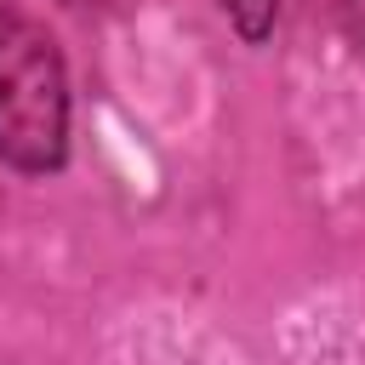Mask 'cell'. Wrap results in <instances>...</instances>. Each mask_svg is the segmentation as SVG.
Returning <instances> with one entry per match:
<instances>
[{
    "label": "cell",
    "instance_id": "obj_4",
    "mask_svg": "<svg viewBox=\"0 0 365 365\" xmlns=\"http://www.w3.org/2000/svg\"><path fill=\"white\" fill-rule=\"evenodd\" d=\"M63 6H74V11H91V6H108V0H63Z\"/></svg>",
    "mask_w": 365,
    "mask_h": 365
},
{
    "label": "cell",
    "instance_id": "obj_3",
    "mask_svg": "<svg viewBox=\"0 0 365 365\" xmlns=\"http://www.w3.org/2000/svg\"><path fill=\"white\" fill-rule=\"evenodd\" d=\"M336 17H342V29H348V40L365 51V0H336Z\"/></svg>",
    "mask_w": 365,
    "mask_h": 365
},
{
    "label": "cell",
    "instance_id": "obj_2",
    "mask_svg": "<svg viewBox=\"0 0 365 365\" xmlns=\"http://www.w3.org/2000/svg\"><path fill=\"white\" fill-rule=\"evenodd\" d=\"M222 17L234 23V34L245 46H257V40H268V29L279 17V0H222Z\"/></svg>",
    "mask_w": 365,
    "mask_h": 365
},
{
    "label": "cell",
    "instance_id": "obj_1",
    "mask_svg": "<svg viewBox=\"0 0 365 365\" xmlns=\"http://www.w3.org/2000/svg\"><path fill=\"white\" fill-rule=\"evenodd\" d=\"M0 160L17 171H57L68 160V68L57 40L0 0Z\"/></svg>",
    "mask_w": 365,
    "mask_h": 365
}]
</instances>
